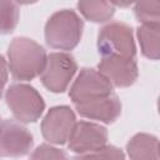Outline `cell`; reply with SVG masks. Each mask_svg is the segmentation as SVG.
<instances>
[{
	"mask_svg": "<svg viewBox=\"0 0 160 160\" xmlns=\"http://www.w3.org/2000/svg\"><path fill=\"white\" fill-rule=\"evenodd\" d=\"M69 96L78 112L90 120L114 122L121 114V104L112 85L98 70L84 68L72 82Z\"/></svg>",
	"mask_w": 160,
	"mask_h": 160,
	"instance_id": "1",
	"label": "cell"
},
{
	"mask_svg": "<svg viewBox=\"0 0 160 160\" xmlns=\"http://www.w3.org/2000/svg\"><path fill=\"white\" fill-rule=\"evenodd\" d=\"M46 58L44 48L29 38H15L8 48V66L15 80L35 79L41 74Z\"/></svg>",
	"mask_w": 160,
	"mask_h": 160,
	"instance_id": "2",
	"label": "cell"
},
{
	"mask_svg": "<svg viewBox=\"0 0 160 160\" xmlns=\"http://www.w3.org/2000/svg\"><path fill=\"white\" fill-rule=\"evenodd\" d=\"M84 24L72 10L54 12L45 24V41L58 50H72L81 39Z\"/></svg>",
	"mask_w": 160,
	"mask_h": 160,
	"instance_id": "3",
	"label": "cell"
},
{
	"mask_svg": "<svg viewBox=\"0 0 160 160\" xmlns=\"http://www.w3.org/2000/svg\"><path fill=\"white\" fill-rule=\"evenodd\" d=\"M98 50L102 58L118 56L135 59L136 46L132 29L124 22H110L98 34Z\"/></svg>",
	"mask_w": 160,
	"mask_h": 160,
	"instance_id": "4",
	"label": "cell"
},
{
	"mask_svg": "<svg viewBox=\"0 0 160 160\" xmlns=\"http://www.w3.org/2000/svg\"><path fill=\"white\" fill-rule=\"evenodd\" d=\"M5 100L14 116L20 122H35L45 109V102L38 90L28 84H12L5 94Z\"/></svg>",
	"mask_w": 160,
	"mask_h": 160,
	"instance_id": "5",
	"label": "cell"
},
{
	"mask_svg": "<svg viewBox=\"0 0 160 160\" xmlns=\"http://www.w3.org/2000/svg\"><path fill=\"white\" fill-rule=\"evenodd\" d=\"M76 70L78 64L72 55L68 52H51L46 58L40 80L51 92H62L69 86Z\"/></svg>",
	"mask_w": 160,
	"mask_h": 160,
	"instance_id": "6",
	"label": "cell"
},
{
	"mask_svg": "<svg viewBox=\"0 0 160 160\" xmlns=\"http://www.w3.org/2000/svg\"><path fill=\"white\" fill-rule=\"evenodd\" d=\"M75 124V114L69 106H54L41 121V134L50 144L62 145L69 140Z\"/></svg>",
	"mask_w": 160,
	"mask_h": 160,
	"instance_id": "7",
	"label": "cell"
},
{
	"mask_svg": "<svg viewBox=\"0 0 160 160\" xmlns=\"http://www.w3.org/2000/svg\"><path fill=\"white\" fill-rule=\"evenodd\" d=\"M31 132L20 122L6 119L0 124V156L20 158L32 148Z\"/></svg>",
	"mask_w": 160,
	"mask_h": 160,
	"instance_id": "8",
	"label": "cell"
},
{
	"mask_svg": "<svg viewBox=\"0 0 160 160\" xmlns=\"http://www.w3.org/2000/svg\"><path fill=\"white\" fill-rule=\"evenodd\" d=\"M106 142L108 130L104 126L90 121H79L69 136L68 146L75 154L84 155L104 148Z\"/></svg>",
	"mask_w": 160,
	"mask_h": 160,
	"instance_id": "9",
	"label": "cell"
},
{
	"mask_svg": "<svg viewBox=\"0 0 160 160\" xmlns=\"http://www.w3.org/2000/svg\"><path fill=\"white\" fill-rule=\"evenodd\" d=\"M98 71L116 88H128L132 85L139 76V69L135 59L118 56L102 58L98 64Z\"/></svg>",
	"mask_w": 160,
	"mask_h": 160,
	"instance_id": "10",
	"label": "cell"
},
{
	"mask_svg": "<svg viewBox=\"0 0 160 160\" xmlns=\"http://www.w3.org/2000/svg\"><path fill=\"white\" fill-rule=\"evenodd\" d=\"M130 160H159V140L156 136L139 132L126 144Z\"/></svg>",
	"mask_w": 160,
	"mask_h": 160,
	"instance_id": "11",
	"label": "cell"
},
{
	"mask_svg": "<svg viewBox=\"0 0 160 160\" xmlns=\"http://www.w3.org/2000/svg\"><path fill=\"white\" fill-rule=\"evenodd\" d=\"M138 39L144 56L158 60L160 54V26L141 25L138 28Z\"/></svg>",
	"mask_w": 160,
	"mask_h": 160,
	"instance_id": "12",
	"label": "cell"
},
{
	"mask_svg": "<svg viewBox=\"0 0 160 160\" xmlns=\"http://www.w3.org/2000/svg\"><path fill=\"white\" fill-rule=\"evenodd\" d=\"M78 9L86 20L92 22L108 21L115 12V6L108 1H79Z\"/></svg>",
	"mask_w": 160,
	"mask_h": 160,
	"instance_id": "13",
	"label": "cell"
},
{
	"mask_svg": "<svg viewBox=\"0 0 160 160\" xmlns=\"http://www.w3.org/2000/svg\"><path fill=\"white\" fill-rule=\"evenodd\" d=\"M134 14L141 25L160 24V1H142L134 5Z\"/></svg>",
	"mask_w": 160,
	"mask_h": 160,
	"instance_id": "14",
	"label": "cell"
},
{
	"mask_svg": "<svg viewBox=\"0 0 160 160\" xmlns=\"http://www.w3.org/2000/svg\"><path fill=\"white\" fill-rule=\"evenodd\" d=\"M19 21V9L12 1L0 0V34L11 32Z\"/></svg>",
	"mask_w": 160,
	"mask_h": 160,
	"instance_id": "15",
	"label": "cell"
},
{
	"mask_svg": "<svg viewBox=\"0 0 160 160\" xmlns=\"http://www.w3.org/2000/svg\"><path fill=\"white\" fill-rule=\"evenodd\" d=\"M74 160H125V155L119 148L112 145H105L104 148L92 152L76 155Z\"/></svg>",
	"mask_w": 160,
	"mask_h": 160,
	"instance_id": "16",
	"label": "cell"
},
{
	"mask_svg": "<svg viewBox=\"0 0 160 160\" xmlns=\"http://www.w3.org/2000/svg\"><path fill=\"white\" fill-rule=\"evenodd\" d=\"M30 160H69L65 151L48 144L39 145L31 154Z\"/></svg>",
	"mask_w": 160,
	"mask_h": 160,
	"instance_id": "17",
	"label": "cell"
},
{
	"mask_svg": "<svg viewBox=\"0 0 160 160\" xmlns=\"http://www.w3.org/2000/svg\"><path fill=\"white\" fill-rule=\"evenodd\" d=\"M6 81H8V65H6V60L4 59V56L0 55V98H1Z\"/></svg>",
	"mask_w": 160,
	"mask_h": 160,
	"instance_id": "18",
	"label": "cell"
}]
</instances>
